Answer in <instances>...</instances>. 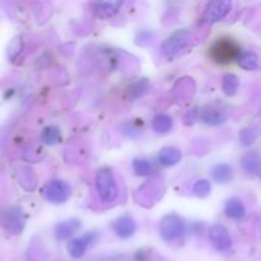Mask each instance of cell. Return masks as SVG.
<instances>
[{"mask_svg": "<svg viewBox=\"0 0 261 261\" xmlns=\"http://www.w3.org/2000/svg\"><path fill=\"white\" fill-rule=\"evenodd\" d=\"M158 160L163 166H173L181 160L180 150L173 147H166L161 149Z\"/></svg>", "mask_w": 261, "mask_h": 261, "instance_id": "14", "label": "cell"}, {"mask_svg": "<svg viewBox=\"0 0 261 261\" xmlns=\"http://www.w3.org/2000/svg\"><path fill=\"white\" fill-rule=\"evenodd\" d=\"M239 65L245 70H256L259 68V56L254 51L242 53L239 58Z\"/></svg>", "mask_w": 261, "mask_h": 261, "instance_id": "15", "label": "cell"}, {"mask_svg": "<svg viewBox=\"0 0 261 261\" xmlns=\"http://www.w3.org/2000/svg\"><path fill=\"white\" fill-rule=\"evenodd\" d=\"M257 133L256 130L252 129V127H247V129H244L240 134V139H241V143L244 145H251L252 143L256 140Z\"/></svg>", "mask_w": 261, "mask_h": 261, "instance_id": "23", "label": "cell"}, {"mask_svg": "<svg viewBox=\"0 0 261 261\" xmlns=\"http://www.w3.org/2000/svg\"><path fill=\"white\" fill-rule=\"evenodd\" d=\"M239 87L240 79L237 78V75L228 73L223 76V81H222V89H223L224 94H227V96H234L236 92L239 91Z\"/></svg>", "mask_w": 261, "mask_h": 261, "instance_id": "18", "label": "cell"}, {"mask_svg": "<svg viewBox=\"0 0 261 261\" xmlns=\"http://www.w3.org/2000/svg\"><path fill=\"white\" fill-rule=\"evenodd\" d=\"M79 228H81V221L76 218H71L68 221L60 222L56 226L55 234L59 240H66L68 237L73 236Z\"/></svg>", "mask_w": 261, "mask_h": 261, "instance_id": "11", "label": "cell"}, {"mask_svg": "<svg viewBox=\"0 0 261 261\" xmlns=\"http://www.w3.org/2000/svg\"><path fill=\"white\" fill-rule=\"evenodd\" d=\"M200 117L205 124L216 126V125L224 124L228 119V115H227L226 111L216 106H206L201 111Z\"/></svg>", "mask_w": 261, "mask_h": 261, "instance_id": "9", "label": "cell"}, {"mask_svg": "<svg viewBox=\"0 0 261 261\" xmlns=\"http://www.w3.org/2000/svg\"><path fill=\"white\" fill-rule=\"evenodd\" d=\"M242 51L240 43L229 37L219 38L209 48V55H211L212 60L221 65H227V64L233 63L234 60H239Z\"/></svg>", "mask_w": 261, "mask_h": 261, "instance_id": "1", "label": "cell"}, {"mask_svg": "<svg viewBox=\"0 0 261 261\" xmlns=\"http://www.w3.org/2000/svg\"><path fill=\"white\" fill-rule=\"evenodd\" d=\"M231 8V2H211L206 5L203 15H201V23L203 24H212V23L223 19L229 13Z\"/></svg>", "mask_w": 261, "mask_h": 261, "instance_id": "6", "label": "cell"}, {"mask_svg": "<svg viewBox=\"0 0 261 261\" xmlns=\"http://www.w3.org/2000/svg\"><path fill=\"white\" fill-rule=\"evenodd\" d=\"M242 167L246 171L249 175L257 176L260 171V158L259 153L256 150H252V152L246 153L242 158Z\"/></svg>", "mask_w": 261, "mask_h": 261, "instance_id": "12", "label": "cell"}, {"mask_svg": "<svg viewBox=\"0 0 261 261\" xmlns=\"http://www.w3.org/2000/svg\"><path fill=\"white\" fill-rule=\"evenodd\" d=\"M209 240L218 251H227L232 245L228 231L221 224H216L209 229Z\"/></svg>", "mask_w": 261, "mask_h": 261, "instance_id": "7", "label": "cell"}, {"mask_svg": "<svg viewBox=\"0 0 261 261\" xmlns=\"http://www.w3.org/2000/svg\"><path fill=\"white\" fill-rule=\"evenodd\" d=\"M212 177L217 181V182H228L232 178V168L228 165H217L216 167L212 170Z\"/></svg>", "mask_w": 261, "mask_h": 261, "instance_id": "19", "label": "cell"}, {"mask_svg": "<svg viewBox=\"0 0 261 261\" xmlns=\"http://www.w3.org/2000/svg\"><path fill=\"white\" fill-rule=\"evenodd\" d=\"M121 3L112 2V3H99V4H94V13L97 17L99 18H109L116 14L119 10Z\"/></svg>", "mask_w": 261, "mask_h": 261, "instance_id": "16", "label": "cell"}, {"mask_svg": "<svg viewBox=\"0 0 261 261\" xmlns=\"http://www.w3.org/2000/svg\"><path fill=\"white\" fill-rule=\"evenodd\" d=\"M160 231L166 241H173V240L178 239L184 234L185 223H184L182 218H180L176 214H168V216L163 217L162 221H161Z\"/></svg>", "mask_w": 261, "mask_h": 261, "instance_id": "3", "label": "cell"}, {"mask_svg": "<svg viewBox=\"0 0 261 261\" xmlns=\"http://www.w3.org/2000/svg\"><path fill=\"white\" fill-rule=\"evenodd\" d=\"M153 125V129L155 130L157 133L160 134H165V133H168L173 126V121H172V117L168 116L166 114H161L157 115L154 117L152 122Z\"/></svg>", "mask_w": 261, "mask_h": 261, "instance_id": "17", "label": "cell"}, {"mask_svg": "<svg viewBox=\"0 0 261 261\" xmlns=\"http://www.w3.org/2000/svg\"><path fill=\"white\" fill-rule=\"evenodd\" d=\"M137 224L130 216H122L114 223V231L121 239H129L135 233Z\"/></svg>", "mask_w": 261, "mask_h": 261, "instance_id": "10", "label": "cell"}, {"mask_svg": "<svg viewBox=\"0 0 261 261\" xmlns=\"http://www.w3.org/2000/svg\"><path fill=\"white\" fill-rule=\"evenodd\" d=\"M191 35L188 31H177L176 33H173L171 37H168L165 41L162 46V53L163 55L167 59H173L175 56H177L186 46L189 45V41H190Z\"/></svg>", "mask_w": 261, "mask_h": 261, "instance_id": "4", "label": "cell"}, {"mask_svg": "<svg viewBox=\"0 0 261 261\" xmlns=\"http://www.w3.org/2000/svg\"><path fill=\"white\" fill-rule=\"evenodd\" d=\"M94 239H96L94 233H86L84 236L79 237V239L73 240L68 245V251L70 256L74 257V259H79V257L83 256L89 245L94 241Z\"/></svg>", "mask_w": 261, "mask_h": 261, "instance_id": "8", "label": "cell"}, {"mask_svg": "<svg viewBox=\"0 0 261 261\" xmlns=\"http://www.w3.org/2000/svg\"><path fill=\"white\" fill-rule=\"evenodd\" d=\"M226 213L232 219H242L246 216V208L240 199L232 198L227 201Z\"/></svg>", "mask_w": 261, "mask_h": 261, "instance_id": "13", "label": "cell"}, {"mask_svg": "<svg viewBox=\"0 0 261 261\" xmlns=\"http://www.w3.org/2000/svg\"><path fill=\"white\" fill-rule=\"evenodd\" d=\"M42 194L46 200L55 204H63L65 201H68V199L70 198L71 189L64 181L54 180L50 181L47 185H45Z\"/></svg>", "mask_w": 261, "mask_h": 261, "instance_id": "5", "label": "cell"}, {"mask_svg": "<svg viewBox=\"0 0 261 261\" xmlns=\"http://www.w3.org/2000/svg\"><path fill=\"white\" fill-rule=\"evenodd\" d=\"M96 188L103 203H112L117 198V185L110 168H101L96 175Z\"/></svg>", "mask_w": 261, "mask_h": 261, "instance_id": "2", "label": "cell"}, {"mask_svg": "<svg viewBox=\"0 0 261 261\" xmlns=\"http://www.w3.org/2000/svg\"><path fill=\"white\" fill-rule=\"evenodd\" d=\"M133 168H134V172L139 176H147L152 171L149 162L145 160H135L133 163Z\"/></svg>", "mask_w": 261, "mask_h": 261, "instance_id": "21", "label": "cell"}, {"mask_svg": "<svg viewBox=\"0 0 261 261\" xmlns=\"http://www.w3.org/2000/svg\"><path fill=\"white\" fill-rule=\"evenodd\" d=\"M211 182L208 180H199L196 181L195 185H194V193L198 196L201 198H205L208 196V194L211 193Z\"/></svg>", "mask_w": 261, "mask_h": 261, "instance_id": "22", "label": "cell"}, {"mask_svg": "<svg viewBox=\"0 0 261 261\" xmlns=\"http://www.w3.org/2000/svg\"><path fill=\"white\" fill-rule=\"evenodd\" d=\"M60 130L56 126H47L43 129L42 135H41V140H42L45 144L53 145L55 143H58L60 140Z\"/></svg>", "mask_w": 261, "mask_h": 261, "instance_id": "20", "label": "cell"}]
</instances>
